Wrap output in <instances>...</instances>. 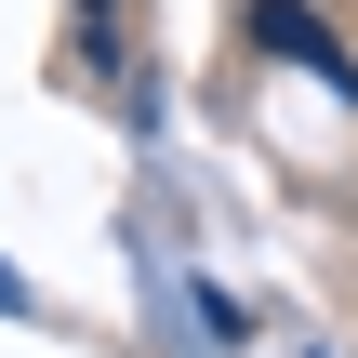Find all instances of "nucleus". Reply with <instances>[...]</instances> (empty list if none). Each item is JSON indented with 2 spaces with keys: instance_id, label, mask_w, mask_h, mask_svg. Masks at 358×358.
I'll use <instances>...</instances> for the list:
<instances>
[{
  "instance_id": "1",
  "label": "nucleus",
  "mask_w": 358,
  "mask_h": 358,
  "mask_svg": "<svg viewBox=\"0 0 358 358\" xmlns=\"http://www.w3.org/2000/svg\"><path fill=\"white\" fill-rule=\"evenodd\" d=\"M252 40H266L279 66H306V80H345V40H332L306 0H252Z\"/></svg>"
},
{
  "instance_id": "2",
  "label": "nucleus",
  "mask_w": 358,
  "mask_h": 358,
  "mask_svg": "<svg viewBox=\"0 0 358 358\" xmlns=\"http://www.w3.org/2000/svg\"><path fill=\"white\" fill-rule=\"evenodd\" d=\"M13 306H27V279H13V266H0V319H13Z\"/></svg>"
}]
</instances>
